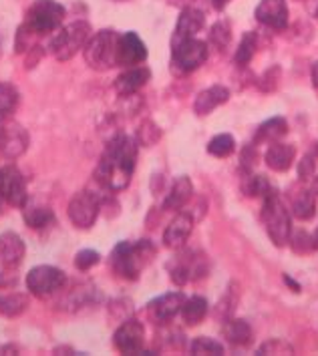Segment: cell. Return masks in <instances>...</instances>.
Here are the masks:
<instances>
[{"label":"cell","mask_w":318,"mask_h":356,"mask_svg":"<svg viewBox=\"0 0 318 356\" xmlns=\"http://www.w3.org/2000/svg\"><path fill=\"white\" fill-rule=\"evenodd\" d=\"M31 139L24 127H20L19 123H8L2 125V133H0V153L8 159H17L20 157L26 147H29Z\"/></svg>","instance_id":"2e32d148"},{"label":"cell","mask_w":318,"mask_h":356,"mask_svg":"<svg viewBox=\"0 0 318 356\" xmlns=\"http://www.w3.org/2000/svg\"><path fill=\"white\" fill-rule=\"evenodd\" d=\"M148 58V47L145 42L139 38L137 33H125L119 35V44H117V67H137L141 63H145Z\"/></svg>","instance_id":"7c38bea8"},{"label":"cell","mask_w":318,"mask_h":356,"mask_svg":"<svg viewBox=\"0 0 318 356\" xmlns=\"http://www.w3.org/2000/svg\"><path fill=\"white\" fill-rule=\"evenodd\" d=\"M207 60V42L198 40V38H189L180 44L173 47L171 53V65L173 71L177 73H191L196 69H200Z\"/></svg>","instance_id":"9c48e42d"},{"label":"cell","mask_w":318,"mask_h":356,"mask_svg":"<svg viewBox=\"0 0 318 356\" xmlns=\"http://www.w3.org/2000/svg\"><path fill=\"white\" fill-rule=\"evenodd\" d=\"M22 218H24V224L33 229H45L55 222V213L51 207L37 206V204H29V202L22 207Z\"/></svg>","instance_id":"d4e9b609"},{"label":"cell","mask_w":318,"mask_h":356,"mask_svg":"<svg viewBox=\"0 0 318 356\" xmlns=\"http://www.w3.org/2000/svg\"><path fill=\"white\" fill-rule=\"evenodd\" d=\"M26 248L19 234L4 232L0 234V264L4 270H15L24 260Z\"/></svg>","instance_id":"44dd1931"},{"label":"cell","mask_w":318,"mask_h":356,"mask_svg":"<svg viewBox=\"0 0 318 356\" xmlns=\"http://www.w3.org/2000/svg\"><path fill=\"white\" fill-rule=\"evenodd\" d=\"M191 197H193V184H191V179L187 175H180L173 181L171 189H169L168 197L164 202V209H168V211L182 209Z\"/></svg>","instance_id":"cb8c5ba5"},{"label":"cell","mask_w":318,"mask_h":356,"mask_svg":"<svg viewBox=\"0 0 318 356\" xmlns=\"http://www.w3.org/2000/svg\"><path fill=\"white\" fill-rule=\"evenodd\" d=\"M117 44L119 35L115 31L103 29L95 33L83 49L85 63L95 71H109L111 67H117Z\"/></svg>","instance_id":"5b68a950"},{"label":"cell","mask_w":318,"mask_h":356,"mask_svg":"<svg viewBox=\"0 0 318 356\" xmlns=\"http://www.w3.org/2000/svg\"><path fill=\"white\" fill-rule=\"evenodd\" d=\"M207 314V300L204 296H191L182 306V318L187 326H198Z\"/></svg>","instance_id":"83f0119b"},{"label":"cell","mask_w":318,"mask_h":356,"mask_svg":"<svg viewBox=\"0 0 318 356\" xmlns=\"http://www.w3.org/2000/svg\"><path fill=\"white\" fill-rule=\"evenodd\" d=\"M294 159H296V147L292 143H280V141H274L264 155L266 165L278 173H284L292 168Z\"/></svg>","instance_id":"603a6c76"},{"label":"cell","mask_w":318,"mask_h":356,"mask_svg":"<svg viewBox=\"0 0 318 356\" xmlns=\"http://www.w3.org/2000/svg\"><path fill=\"white\" fill-rule=\"evenodd\" d=\"M65 19V6L56 0H37L31 4V8L26 10V19H24V26L37 35V37H45L49 33H55L61 29Z\"/></svg>","instance_id":"8992f818"},{"label":"cell","mask_w":318,"mask_h":356,"mask_svg":"<svg viewBox=\"0 0 318 356\" xmlns=\"http://www.w3.org/2000/svg\"><path fill=\"white\" fill-rule=\"evenodd\" d=\"M29 306V296L20 292H10L0 296V316L4 318H17Z\"/></svg>","instance_id":"f1b7e54d"},{"label":"cell","mask_w":318,"mask_h":356,"mask_svg":"<svg viewBox=\"0 0 318 356\" xmlns=\"http://www.w3.org/2000/svg\"><path fill=\"white\" fill-rule=\"evenodd\" d=\"M224 337L234 346H246L252 340V326L242 318L224 320Z\"/></svg>","instance_id":"484cf974"},{"label":"cell","mask_w":318,"mask_h":356,"mask_svg":"<svg viewBox=\"0 0 318 356\" xmlns=\"http://www.w3.org/2000/svg\"><path fill=\"white\" fill-rule=\"evenodd\" d=\"M315 15H317V19H318V6H317V10H315Z\"/></svg>","instance_id":"f907efd6"},{"label":"cell","mask_w":318,"mask_h":356,"mask_svg":"<svg viewBox=\"0 0 318 356\" xmlns=\"http://www.w3.org/2000/svg\"><path fill=\"white\" fill-rule=\"evenodd\" d=\"M155 254V248L150 240H139L137 244L132 242H119L111 252L113 272L123 280H137L141 268L151 262Z\"/></svg>","instance_id":"7a4b0ae2"},{"label":"cell","mask_w":318,"mask_h":356,"mask_svg":"<svg viewBox=\"0 0 318 356\" xmlns=\"http://www.w3.org/2000/svg\"><path fill=\"white\" fill-rule=\"evenodd\" d=\"M189 353L196 356H220L224 355V344L218 342L216 338L198 337L196 340H191Z\"/></svg>","instance_id":"d6a6232c"},{"label":"cell","mask_w":318,"mask_h":356,"mask_svg":"<svg viewBox=\"0 0 318 356\" xmlns=\"http://www.w3.org/2000/svg\"><path fill=\"white\" fill-rule=\"evenodd\" d=\"M317 173V155L308 153L299 163V177L300 181H306L308 177H312Z\"/></svg>","instance_id":"60d3db41"},{"label":"cell","mask_w":318,"mask_h":356,"mask_svg":"<svg viewBox=\"0 0 318 356\" xmlns=\"http://www.w3.org/2000/svg\"><path fill=\"white\" fill-rule=\"evenodd\" d=\"M256 355L266 356V355H276V356H290L294 355V348L282 340V338H272V340H266L262 346L256 350Z\"/></svg>","instance_id":"8d00e7d4"},{"label":"cell","mask_w":318,"mask_h":356,"mask_svg":"<svg viewBox=\"0 0 318 356\" xmlns=\"http://www.w3.org/2000/svg\"><path fill=\"white\" fill-rule=\"evenodd\" d=\"M184 294L182 292H168L155 300H151L148 304V312H150V318L155 324H168L169 320H173L180 312H182V306H184Z\"/></svg>","instance_id":"9a60e30c"},{"label":"cell","mask_w":318,"mask_h":356,"mask_svg":"<svg viewBox=\"0 0 318 356\" xmlns=\"http://www.w3.org/2000/svg\"><path fill=\"white\" fill-rule=\"evenodd\" d=\"M256 161H258V151L254 149L252 145L244 147V151H242V169L244 171H248V173H250Z\"/></svg>","instance_id":"b9f144b4"},{"label":"cell","mask_w":318,"mask_h":356,"mask_svg":"<svg viewBox=\"0 0 318 356\" xmlns=\"http://www.w3.org/2000/svg\"><path fill=\"white\" fill-rule=\"evenodd\" d=\"M0 193L2 200L13 207H24L29 202L26 181L15 165H4L0 169Z\"/></svg>","instance_id":"8fae6325"},{"label":"cell","mask_w":318,"mask_h":356,"mask_svg":"<svg viewBox=\"0 0 318 356\" xmlns=\"http://www.w3.org/2000/svg\"><path fill=\"white\" fill-rule=\"evenodd\" d=\"M288 133V123L284 117H272L256 129V143H274Z\"/></svg>","instance_id":"4316f807"},{"label":"cell","mask_w":318,"mask_h":356,"mask_svg":"<svg viewBox=\"0 0 318 356\" xmlns=\"http://www.w3.org/2000/svg\"><path fill=\"white\" fill-rule=\"evenodd\" d=\"M193 224H196V218L187 211H180L164 232V244L168 245L169 250H180L184 248L187 242V238L191 236L193 232Z\"/></svg>","instance_id":"ac0fdd59"},{"label":"cell","mask_w":318,"mask_h":356,"mask_svg":"<svg viewBox=\"0 0 318 356\" xmlns=\"http://www.w3.org/2000/svg\"><path fill=\"white\" fill-rule=\"evenodd\" d=\"M137 163V141L119 133L105 145V151L95 168V181L107 191H121L129 186Z\"/></svg>","instance_id":"6da1fadb"},{"label":"cell","mask_w":318,"mask_h":356,"mask_svg":"<svg viewBox=\"0 0 318 356\" xmlns=\"http://www.w3.org/2000/svg\"><path fill=\"white\" fill-rule=\"evenodd\" d=\"M173 2H177V4H180V2H193V0H173Z\"/></svg>","instance_id":"c3c4849f"},{"label":"cell","mask_w":318,"mask_h":356,"mask_svg":"<svg viewBox=\"0 0 318 356\" xmlns=\"http://www.w3.org/2000/svg\"><path fill=\"white\" fill-rule=\"evenodd\" d=\"M262 224L272 244L278 248H284L288 244L290 234H292V218H290L286 204L282 202L276 191H272L270 195L264 197Z\"/></svg>","instance_id":"3957f363"},{"label":"cell","mask_w":318,"mask_h":356,"mask_svg":"<svg viewBox=\"0 0 318 356\" xmlns=\"http://www.w3.org/2000/svg\"><path fill=\"white\" fill-rule=\"evenodd\" d=\"M91 38V24L85 20H75L67 26H61L49 44V51L56 60H71L73 56L85 49Z\"/></svg>","instance_id":"277c9868"},{"label":"cell","mask_w":318,"mask_h":356,"mask_svg":"<svg viewBox=\"0 0 318 356\" xmlns=\"http://www.w3.org/2000/svg\"><path fill=\"white\" fill-rule=\"evenodd\" d=\"M312 244H315V250H318V227L317 232L312 234Z\"/></svg>","instance_id":"7dc6e473"},{"label":"cell","mask_w":318,"mask_h":356,"mask_svg":"<svg viewBox=\"0 0 318 356\" xmlns=\"http://www.w3.org/2000/svg\"><path fill=\"white\" fill-rule=\"evenodd\" d=\"M290 248L296 252V254H308L315 250V244H312V236L306 234V232H296L294 236L290 234V240H288Z\"/></svg>","instance_id":"f35d334b"},{"label":"cell","mask_w":318,"mask_h":356,"mask_svg":"<svg viewBox=\"0 0 318 356\" xmlns=\"http://www.w3.org/2000/svg\"><path fill=\"white\" fill-rule=\"evenodd\" d=\"M65 284H67L65 272L55 268V266H47V264L35 266L26 274V288L38 300L55 296L56 292H61L65 288Z\"/></svg>","instance_id":"52a82bcc"},{"label":"cell","mask_w":318,"mask_h":356,"mask_svg":"<svg viewBox=\"0 0 318 356\" xmlns=\"http://www.w3.org/2000/svg\"><path fill=\"white\" fill-rule=\"evenodd\" d=\"M244 191H246V195H250V197H266V195H270L274 189L270 186V181H268V177L266 175H254V173H250L248 175V179H246V184H244Z\"/></svg>","instance_id":"e575fe53"},{"label":"cell","mask_w":318,"mask_h":356,"mask_svg":"<svg viewBox=\"0 0 318 356\" xmlns=\"http://www.w3.org/2000/svg\"><path fill=\"white\" fill-rule=\"evenodd\" d=\"M159 139H161V129H159V125H155L150 119L139 125L137 135H135L137 145H143V147H153Z\"/></svg>","instance_id":"d590c367"},{"label":"cell","mask_w":318,"mask_h":356,"mask_svg":"<svg viewBox=\"0 0 318 356\" xmlns=\"http://www.w3.org/2000/svg\"><path fill=\"white\" fill-rule=\"evenodd\" d=\"M234 149H236V139L230 133H220V135L212 137L207 143V153L214 157H220V159L230 157Z\"/></svg>","instance_id":"1f68e13d"},{"label":"cell","mask_w":318,"mask_h":356,"mask_svg":"<svg viewBox=\"0 0 318 356\" xmlns=\"http://www.w3.org/2000/svg\"><path fill=\"white\" fill-rule=\"evenodd\" d=\"M288 197H290V211L294 213V218H299L302 222H308V220L315 218V213H317V195H315L312 189L296 184V186L290 188Z\"/></svg>","instance_id":"ffe728a7"},{"label":"cell","mask_w":318,"mask_h":356,"mask_svg":"<svg viewBox=\"0 0 318 356\" xmlns=\"http://www.w3.org/2000/svg\"><path fill=\"white\" fill-rule=\"evenodd\" d=\"M33 53L35 55H29V58H26V69H33L37 65V60L42 56V47H33Z\"/></svg>","instance_id":"7bdbcfd3"},{"label":"cell","mask_w":318,"mask_h":356,"mask_svg":"<svg viewBox=\"0 0 318 356\" xmlns=\"http://www.w3.org/2000/svg\"><path fill=\"white\" fill-rule=\"evenodd\" d=\"M151 79V71L143 65H137V67H129L125 69L121 75L115 79L113 83V89L119 97H132L139 89H143L148 85V81Z\"/></svg>","instance_id":"d6986e66"},{"label":"cell","mask_w":318,"mask_h":356,"mask_svg":"<svg viewBox=\"0 0 318 356\" xmlns=\"http://www.w3.org/2000/svg\"><path fill=\"white\" fill-rule=\"evenodd\" d=\"M2 125H4V123H2ZM2 125H0V133H2Z\"/></svg>","instance_id":"816d5d0a"},{"label":"cell","mask_w":318,"mask_h":356,"mask_svg":"<svg viewBox=\"0 0 318 356\" xmlns=\"http://www.w3.org/2000/svg\"><path fill=\"white\" fill-rule=\"evenodd\" d=\"M99 262H101V256L95 250H81L75 256V268L77 270H83V272L91 270Z\"/></svg>","instance_id":"ab89813d"},{"label":"cell","mask_w":318,"mask_h":356,"mask_svg":"<svg viewBox=\"0 0 318 356\" xmlns=\"http://www.w3.org/2000/svg\"><path fill=\"white\" fill-rule=\"evenodd\" d=\"M230 101V89L224 85H212L204 89L202 93L196 97V103H193V111L198 117H206L214 109H218L220 105H224Z\"/></svg>","instance_id":"7402d4cb"},{"label":"cell","mask_w":318,"mask_h":356,"mask_svg":"<svg viewBox=\"0 0 318 356\" xmlns=\"http://www.w3.org/2000/svg\"><path fill=\"white\" fill-rule=\"evenodd\" d=\"M20 95L19 89L10 83H0V125L17 111Z\"/></svg>","instance_id":"f546056e"},{"label":"cell","mask_w":318,"mask_h":356,"mask_svg":"<svg viewBox=\"0 0 318 356\" xmlns=\"http://www.w3.org/2000/svg\"><path fill=\"white\" fill-rule=\"evenodd\" d=\"M310 79H312V85L318 89V60L312 65V69H310Z\"/></svg>","instance_id":"ee69618b"},{"label":"cell","mask_w":318,"mask_h":356,"mask_svg":"<svg viewBox=\"0 0 318 356\" xmlns=\"http://www.w3.org/2000/svg\"><path fill=\"white\" fill-rule=\"evenodd\" d=\"M206 258H204V256H196V254H191V252L180 256L175 262L171 264V268H169L171 280L175 282L177 286H184L187 282L198 280V278L206 276Z\"/></svg>","instance_id":"4fadbf2b"},{"label":"cell","mask_w":318,"mask_h":356,"mask_svg":"<svg viewBox=\"0 0 318 356\" xmlns=\"http://www.w3.org/2000/svg\"><path fill=\"white\" fill-rule=\"evenodd\" d=\"M113 344L121 355H141L145 346V328L139 320L127 318L113 334Z\"/></svg>","instance_id":"30bf717a"},{"label":"cell","mask_w":318,"mask_h":356,"mask_svg":"<svg viewBox=\"0 0 318 356\" xmlns=\"http://www.w3.org/2000/svg\"><path fill=\"white\" fill-rule=\"evenodd\" d=\"M256 51H258V35H256V33H250V31L244 33L242 40H240V44H238V49H236V56H234L236 65H238V67L250 65V60L254 58Z\"/></svg>","instance_id":"4dcf8cb0"},{"label":"cell","mask_w":318,"mask_h":356,"mask_svg":"<svg viewBox=\"0 0 318 356\" xmlns=\"http://www.w3.org/2000/svg\"><path fill=\"white\" fill-rule=\"evenodd\" d=\"M232 42V26L228 20H218L209 29V44H214L218 51H225Z\"/></svg>","instance_id":"836d02e7"},{"label":"cell","mask_w":318,"mask_h":356,"mask_svg":"<svg viewBox=\"0 0 318 356\" xmlns=\"http://www.w3.org/2000/svg\"><path fill=\"white\" fill-rule=\"evenodd\" d=\"M310 189L315 191V195H317V197H318V173H317V175H315V181H312V188H310Z\"/></svg>","instance_id":"bcb514c9"},{"label":"cell","mask_w":318,"mask_h":356,"mask_svg":"<svg viewBox=\"0 0 318 356\" xmlns=\"http://www.w3.org/2000/svg\"><path fill=\"white\" fill-rule=\"evenodd\" d=\"M280 76H282V69L278 65H274V67H270V69H266V73L260 76V81H258V87H260V91L264 93H272V91H276L278 89V85H280Z\"/></svg>","instance_id":"74e56055"},{"label":"cell","mask_w":318,"mask_h":356,"mask_svg":"<svg viewBox=\"0 0 318 356\" xmlns=\"http://www.w3.org/2000/svg\"><path fill=\"white\" fill-rule=\"evenodd\" d=\"M67 213H69V220L75 227L89 229V227H93L99 213H101V197L95 191L83 189L71 197Z\"/></svg>","instance_id":"ba28073f"},{"label":"cell","mask_w":318,"mask_h":356,"mask_svg":"<svg viewBox=\"0 0 318 356\" xmlns=\"http://www.w3.org/2000/svg\"><path fill=\"white\" fill-rule=\"evenodd\" d=\"M2 202H4V200H2V193H0V206H2Z\"/></svg>","instance_id":"681fc988"},{"label":"cell","mask_w":318,"mask_h":356,"mask_svg":"<svg viewBox=\"0 0 318 356\" xmlns=\"http://www.w3.org/2000/svg\"><path fill=\"white\" fill-rule=\"evenodd\" d=\"M206 24V19H204V13L193 8V6H186L177 19V24H175V31H173V38H171V47L184 42V40H189V38H196V35L204 29Z\"/></svg>","instance_id":"e0dca14e"},{"label":"cell","mask_w":318,"mask_h":356,"mask_svg":"<svg viewBox=\"0 0 318 356\" xmlns=\"http://www.w3.org/2000/svg\"><path fill=\"white\" fill-rule=\"evenodd\" d=\"M254 17L256 20L268 26V29H274V31H284L288 26V4L286 0H262L256 10H254Z\"/></svg>","instance_id":"5bb4252c"},{"label":"cell","mask_w":318,"mask_h":356,"mask_svg":"<svg viewBox=\"0 0 318 356\" xmlns=\"http://www.w3.org/2000/svg\"><path fill=\"white\" fill-rule=\"evenodd\" d=\"M212 4H214L216 10H224L225 6L230 4V0H212Z\"/></svg>","instance_id":"f6af8a7d"}]
</instances>
